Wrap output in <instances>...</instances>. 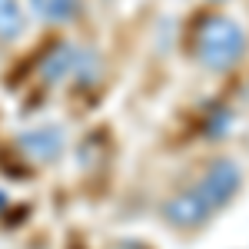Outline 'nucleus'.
I'll use <instances>...</instances> for the list:
<instances>
[{"instance_id": "5", "label": "nucleus", "mask_w": 249, "mask_h": 249, "mask_svg": "<svg viewBox=\"0 0 249 249\" xmlns=\"http://www.w3.org/2000/svg\"><path fill=\"white\" fill-rule=\"evenodd\" d=\"M80 60H83V50L70 47V43H57L47 57L40 60V77L47 80V83H60V80H67V77H77Z\"/></svg>"}, {"instance_id": "8", "label": "nucleus", "mask_w": 249, "mask_h": 249, "mask_svg": "<svg viewBox=\"0 0 249 249\" xmlns=\"http://www.w3.org/2000/svg\"><path fill=\"white\" fill-rule=\"evenodd\" d=\"M3 210H7V193L0 190V213H3Z\"/></svg>"}, {"instance_id": "7", "label": "nucleus", "mask_w": 249, "mask_h": 249, "mask_svg": "<svg viewBox=\"0 0 249 249\" xmlns=\"http://www.w3.org/2000/svg\"><path fill=\"white\" fill-rule=\"evenodd\" d=\"M30 3L43 20H53V23H67L80 14V0H30Z\"/></svg>"}, {"instance_id": "6", "label": "nucleus", "mask_w": 249, "mask_h": 249, "mask_svg": "<svg viewBox=\"0 0 249 249\" xmlns=\"http://www.w3.org/2000/svg\"><path fill=\"white\" fill-rule=\"evenodd\" d=\"M27 30V17L20 0H0V43H10Z\"/></svg>"}, {"instance_id": "1", "label": "nucleus", "mask_w": 249, "mask_h": 249, "mask_svg": "<svg viewBox=\"0 0 249 249\" xmlns=\"http://www.w3.org/2000/svg\"><path fill=\"white\" fill-rule=\"evenodd\" d=\"M193 53L196 60L213 70V73H226L232 70L243 53H246V30L236 20L223 17V14H210L196 23L193 34Z\"/></svg>"}, {"instance_id": "3", "label": "nucleus", "mask_w": 249, "mask_h": 249, "mask_svg": "<svg viewBox=\"0 0 249 249\" xmlns=\"http://www.w3.org/2000/svg\"><path fill=\"white\" fill-rule=\"evenodd\" d=\"M213 216V206L203 199V193L190 186V190H179L176 196H170L166 203H163V219L176 226V230H196V226H203L206 219Z\"/></svg>"}, {"instance_id": "2", "label": "nucleus", "mask_w": 249, "mask_h": 249, "mask_svg": "<svg viewBox=\"0 0 249 249\" xmlns=\"http://www.w3.org/2000/svg\"><path fill=\"white\" fill-rule=\"evenodd\" d=\"M239 186H243V170H239L236 160H226V156L213 160L203 173V179L196 183V190L203 193V199L213 206V213L226 210L232 203V196L239 193Z\"/></svg>"}, {"instance_id": "4", "label": "nucleus", "mask_w": 249, "mask_h": 249, "mask_svg": "<svg viewBox=\"0 0 249 249\" xmlns=\"http://www.w3.org/2000/svg\"><path fill=\"white\" fill-rule=\"evenodd\" d=\"M17 150L30 163H53L63 153V130L60 126H37L17 136Z\"/></svg>"}]
</instances>
